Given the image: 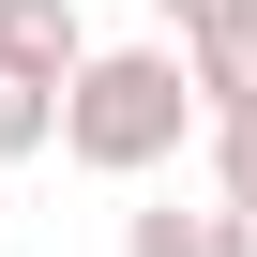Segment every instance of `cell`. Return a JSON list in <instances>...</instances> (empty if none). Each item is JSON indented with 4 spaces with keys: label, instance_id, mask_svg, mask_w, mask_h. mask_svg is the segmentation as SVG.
Returning a JSON list of instances; mask_svg holds the SVG:
<instances>
[{
    "label": "cell",
    "instance_id": "52a82bcc",
    "mask_svg": "<svg viewBox=\"0 0 257 257\" xmlns=\"http://www.w3.org/2000/svg\"><path fill=\"white\" fill-rule=\"evenodd\" d=\"M167 16H182V31H227V16H257V0H167Z\"/></svg>",
    "mask_w": 257,
    "mask_h": 257
},
{
    "label": "cell",
    "instance_id": "277c9868",
    "mask_svg": "<svg viewBox=\"0 0 257 257\" xmlns=\"http://www.w3.org/2000/svg\"><path fill=\"white\" fill-rule=\"evenodd\" d=\"M121 257H212V212H182V197L121 212Z\"/></svg>",
    "mask_w": 257,
    "mask_h": 257
},
{
    "label": "cell",
    "instance_id": "6da1fadb",
    "mask_svg": "<svg viewBox=\"0 0 257 257\" xmlns=\"http://www.w3.org/2000/svg\"><path fill=\"white\" fill-rule=\"evenodd\" d=\"M182 137H197L182 46H91V61L61 76V152H76L91 182H152Z\"/></svg>",
    "mask_w": 257,
    "mask_h": 257
},
{
    "label": "cell",
    "instance_id": "8992f818",
    "mask_svg": "<svg viewBox=\"0 0 257 257\" xmlns=\"http://www.w3.org/2000/svg\"><path fill=\"white\" fill-rule=\"evenodd\" d=\"M31 152H61V106L46 91H0V167H31Z\"/></svg>",
    "mask_w": 257,
    "mask_h": 257
},
{
    "label": "cell",
    "instance_id": "ba28073f",
    "mask_svg": "<svg viewBox=\"0 0 257 257\" xmlns=\"http://www.w3.org/2000/svg\"><path fill=\"white\" fill-rule=\"evenodd\" d=\"M212 257H257V212H212Z\"/></svg>",
    "mask_w": 257,
    "mask_h": 257
},
{
    "label": "cell",
    "instance_id": "5b68a950",
    "mask_svg": "<svg viewBox=\"0 0 257 257\" xmlns=\"http://www.w3.org/2000/svg\"><path fill=\"white\" fill-rule=\"evenodd\" d=\"M212 212H257V121H212Z\"/></svg>",
    "mask_w": 257,
    "mask_h": 257
},
{
    "label": "cell",
    "instance_id": "7a4b0ae2",
    "mask_svg": "<svg viewBox=\"0 0 257 257\" xmlns=\"http://www.w3.org/2000/svg\"><path fill=\"white\" fill-rule=\"evenodd\" d=\"M76 61H91V16H76V0H0V91H46L61 106Z\"/></svg>",
    "mask_w": 257,
    "mask_h": 257
},
{
    "label": "cell",
    "instance_id": "3957f363",
    "mask_svg": "<svg viewBox=\"0 0 257 257\" xmlns=\"http://www.w3.org/2000/svg\"><path fill=\"white\" fill-rule=\"evenodd\" d=\"M182 91H197V121H257V16L182 31Z\"/></svg>",
    "mask_w": 257,
    "mask_h": 257
},
{
    "label": "cell",
    "instance_id": "9c48e42d",
    "mask_svg": "<svg viewBox=\"0 0 257 257\" xmlns=\"http://www.w3.org/2000/svg\"><path fill=\"white\" fill-rule=\"evenodd\" d=\"M152 16H167V0H152Z\"/></svg>",
    "mask_w": 257,
    "mask_h": 257
}]
</instances>
